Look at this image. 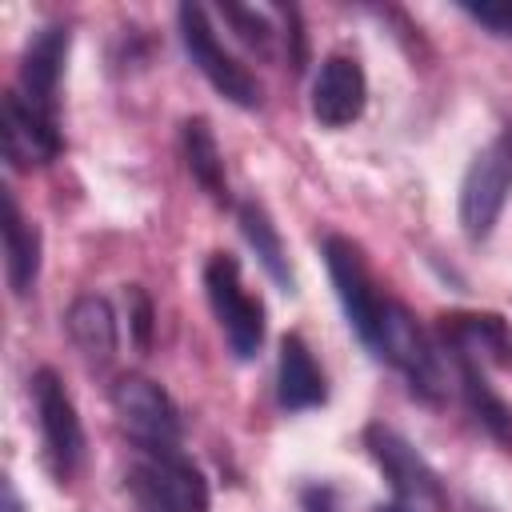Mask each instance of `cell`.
Instances as JSON below:
<instances>
[{
    "instance_id": "14",
    "label": "cell",
    "mask_w": 512,
    "mask_h": 512,
    "mask_svg": "<svg viewBox=\"0 0 512 512\" xmlns=\"http://www.w3.org/2000/svg\"><path fill=\"white\" fill-rule=\"evenodd\" d=\"M276 400L284 412H308L328 400V384L320 364L312 360L304 336L288 332L280 340V364H276Z\"/></svg>"
},
{
    "instance_id": "25",
    "label": "cell",
    "mask_w": 512,
    "mask_h": 512,
    "mask_svg": "<svg viewBox=\"0 0 512 512\" xmlns=\"http://www.w3.org/2000/svg\"><path fill=\"white\" fill-rule=\"evenodd\" d=\"M376 512H408V508H400V504H380Z\"/></svg>"
},
{
    "instance_id": "13",
    "label": "cell",
    "mask_w": 512,
    "mask_h": 512,
    "mask_svg": "<svg viewBox=\"0 0 512 512\" xmlns=\"http://www.w3.org/2000/svg\"><path fill=\"white\" fill-rule=\"evenodd\" d=\"M0 132H4V156L12 168L28 172V168H40V164H52L64 148L60 140V124H48L40 120L16 92H4V120H0Z\"/></svg>"
},
{
    "instance_id": "4",
    "label": "cell",
    "mask_w": 512,
    "mask_h": 512,
    "mask_svg": "<svg viewBox=\"0 0 512 512\" xmlns=\"http://www.w3.org/2000/svg\"><path fill=\"white\" fill-rule=\"evenodd\" d=\"M512 188V124L500 128L468 164L460 184V228L472 244L488 240Z\"/></svg>"
},
{
    "instance_id": "18",
    "label": "cell",
    "mask_w": 512,
    "mask_h": 512,
    "mask_svg": "<svg viewBox=\"0 0 512 512\" xmlns=\"http://www.w3.org/2000/svg\"><path fill=\"white\" fill-rule=\"evenodd\" d=\"M180 152H184V164L192 172V180L208 192V200L216 204H228V176H224V156H220V144H216V132L204 116H188L180 124Z\"/></svg>"
},
{
    "instance_id": "21",
    "label": "cell",
    "mask_w": 512,
    "mask_h": 512,
    "mask_svg": "<svg viewBox=\"0 0 512 512\" xmlns=\"http://www.w3.org/2000/svg\"><path fill=\"white\" fill-rule=\"evenodd\" d=\"M152 300H148V292L140 288V284H128V320H132V336H136V344L140 348H148L152 344Z\"/></svg>"
},
{
    "instance_id": "6",
    "label": "cell",
    "mask_w": 512,
    "mask_h": 512,
    "mask_svg": "<svg viewBox=\"0 0 512 512\" xmlns=\"http://www.w3.org/2000/svg\"><path fill=\"white\" fill-rule=\"evenodd\" d=\"M176 24H180V40L188 60L196 64V72L236 108H260L264 104V88L260 80L232 56L224 52V44L216 40V28L208 24V12L200 4H180L176 8Z\"/></svg>"
},
{
    "instance_id": "16",
    "label": "cell",
    "mask_w": 512,
    "mask_h": 512,
    "mask_svg": "<svg viewBox=\"0 0 512 512\" xmlns=\"http://www.w3.org/2000/svg\"><path fill=\"white\" fill-rule=\"evenodd\" d=\"M4 276L16 296H28L40 276V232L24 220L12 188H4Z\"/></svg>"
},
{
    "instance_id": "8",
    "label": "cell",
    "mask_w": 512,
    "mask_h": 512,
    "mask_svg": "<svg viewBox=\"0 0 512 512\" xmlns=\"http://www.w3.org/2000/svg\"><path fill=\"white\" fill-rule=\"evenodd\" d=\"M324 264H328L332 288L340 296V308H344L352 332L372 348L376 332H380V320H384V308H388V296H380L376 276H372L360 244L348 240V236H336V232L324 236Z\"/></svg>"
},
{
    "instance_id": "11",
    "label": "cell",
    "mask_w": 512,
    "mask_h": 512,
    "mask_svg": "<svg viewBox=\"0 0 512 512\" xmlns=\"http://www.w3.org/2000/svg\"><path fill=\"white\" fill-rule=\"evenodd\" d=\"M440 340L452 360L480 368H512V324L500 312H444Z\"/></svg>"
},
{
    "instance_id": "20",
    "label": "cell",
    "mask_w": 512,
    "mask_h": 512,
    "mask_svg": "<svg viewBox=\"0 0 512 512\" xmlns=\"http://www.w3.org/2000/svg\"><path fill=\"white\" fill-rule=\"evenodd\" d=\"M220 16L236 28V36H240L248 48L268 52V44H272V24L264 20V12H256V8H240V4H220Z\"/></svg>"
},
{
    "instance_id": "3",
    "label": "cell",
    "mask_w": 512,
    "mask_h": 512,
    "mask_svg": "<svg viewBox=\"0 0 512 512\" xmlns=\"http://www.w3.org/2000/svg\"><path fill=\"white\" fill-rule=\"evenodd\" d=\"M28 384H32V408H36L44 464L56 484H68L84 464V428H80L76 404H72L64 380L56 376V368H36Z\"/></svg>"
},
{
    "instance_id": "7",
    "label": "cell",
    "mask_w": 512,
    "mask_h": 512,
    "mask_svg": "<svg viewBox=\"0 0 512 512\" xmlns=\"http://www.w3.org/2000/svg\"><path fill=\"white\" fill-rule=\"evenodd\" d=\"M204 292L216 312V324L236 360H252L264 344V304L244 288L240 264L228 252H212L204 264Z\"/></svg>"
},
{
    "instance_id": "1",
    "label": "cell",
    "mask_w": 512,
    "mask_h": 512,
    "mask_svg": "<svg viewBox=\"0 0 512 512\" xmlns=\"http://www.w3.org/2000/svg\"><path fill=\"white\" fill-rule=\"evenodd\" d=\"M128 496L136 512H208V480L180 448L136 452L128 468Z\"/></svg>"
},
{
    "instance_id": "19",
    "label": "cell",
    "mask_w": 512,
    "mask_h": 512,
    "mask_svg": "<svg viewBox=\"0 0 512 512\" xmlns=\"http://www.w3.org/2000/svg\"><path fill=\"white\" fill-rule=\"evenodd\" d=\"M456 364V376H460V392H464V404L468 412L476 416V424L500 444L512 452V404L488 384L484 368L472 364V360H452Z\"/></svg>"
},
{
    "instance_id": "10",
    "label": "cell",
    "mask_w": 512,
    "mask_h": 512,
    "mask_svg": "<svg viewBox=\"0 0 512 512\" xmlns=\"http://www.w3.org/2000/svg\"><path fill=\"white\" fill-rule=\"evenodd\" d=\"M68 44H72L68 24H44L20 56V80H16L12 92L48 124H60L56 88H60V72H64V60H68Z\"/></svg>"
},
{
    "instance_id": "5",
    "label": "cell",
    "mask_w": 512,
    "mask_h": 512,
    "mask_svg": "<svg viewBox=\"0 0 512 512\" xmlns=\"http://www.w3.org/2000/svg\"><path fill=\"white\" fill-rule=\"evenodd\" d=\"M364 448L372 452V460L380 464V472L392 484V504L408 508V512H444L448 508V492L440 484V472L388 424H368L364 428Z\"/></svg>"
},
{
    "instance_id": "9",
    "label": "cell",
    "mask_w": 512,
    "mask_h": 512,
    "mask_svg": "<svg viewBox=\"0 0 512 512\" xmlns=\"http://www.w3.org/2000/svg\"><path fill=\"white\" fill-rule=\"evenodd\" d=\"M112 412L136 452H156V448H180V408L172 396L148 380V376H120L112 384Z\"/></svg>"
},
{
    "instance_id": "15",
    "label": "cell",
    "mask_w": 512,
    "mask_h": 512,
    "mask_svg": "<svg viewBox=\"0 0 512 512\" xmlns=\"http://www.w3.org/2000/svg\"><path fill=\"white\" fill-rule=\"evenodd\" d=\"M68 336L72 344L80 348V356L92 364V368H104L116 360V348H120V332H116V312L104 296L96 292H84L68 304Z\"/></svg>"
},
{
    "instance_id": "22",
    "label": "cell",
    "mask_w": 512,
    "mask_h": 512,
    "mask_svg": "<svg viewBox=\"0 0 512 512\" xmlns=\"http://www.w3.org/2000/svg\"><path fill=\"white\" fill-rule=\"evenodd\" d=\"M460 12L484 24L492 36H512V0L508 4H460Z\"/></svg>"
},
{
    "instance_id": "12",
    "label": "cell",
    "mask_w": 512,
    "mask_h": 512,
    "mask_svg": "<svg viewBox=\"0 0 512 512\" xmlns=\"http://www.w3.org/2000/svg\"><path fill=\"white\" fill-rule=\"evenodd\" d=\"M368 104V76L356 56L332 52L324 56L316 80H312V116L324 128H348L364 116Z\"/></svg>"
},
{
    "instance_id": "2",
    "label": "cell",
    "mask_w": 512,
    "mask_h": 512,
    "mask_svg": "<svg viewBox=\"0 0 512 512\" xmlns=\"http://www.w3.org/2000/svg\"><path fill=\"white\" fill-rule=\"evenodd\" d=\"M372 352L380 360H388L404 380H408V392L424 404H444V368H440V356L432 352V340L424 336V328L416 324V316L388 300L384 308V320H380V332H376V344Z\"/></svg>"
},
{
    "instance_id": "23",
    "label": "cell",
    "mask_w": 512,
    "mask_h": 512,
    "mask_svg": "<svg viewBox=\"0 0 512 512\" xmlns=\"http://www.w3.org/2000/svg\"><path fill=\"white\" fill-rule=\"evenodd\" d=\"M300 512H340V496L332 484H304L300 488Z\"/></svg>"
},
{
    "instance_id": "24",
    "label": "cell",
    "mask_w": 512,
    "mask_h": 512,
    "mask_svg": "<svg viewBox=\"0 0 512 512\" xmlns=\"http://www.w3.org/2000/svg\"><path fill=\"white\" fill-rule=\"evenodd\" d=\"M4 512H24V504H20L16 484H12V480H4Z\"/></svg>"
},
{
    "instance_id": "17",
    "label": "cell",
    "mask_w": 512,
    "mask_h": 512,
    "mask_svg": "<svg viewBox=\"0 0 512 512\" xmlns=\"http://www.w3.org/2000/svg\"><path fill=\"white\" fill-rule=\"evenodd\" d=\"M236 220H240V232H244V240L252 244L256 260H260L264 272L272 276V284H276L280 292H296V276H292V264H288V248H284V236H280V228L272 224L268 208H264L260 200H240Z\"/></svg>"
}]
</instances>
